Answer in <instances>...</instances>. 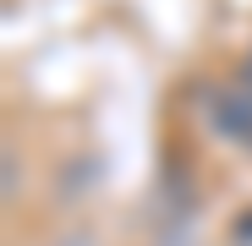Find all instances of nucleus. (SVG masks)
<instances>
[{
  "label": "nucleus",
  "instance_id": "1",
  "mask_svg": "<svg viewBox=\"0 0 252 246\" xmlns=\"http://www.w3.org/2000/svg\"><path fill=\"white\" fill-rule=\"evenodd\" d=\"M208 120H214L230 142H247V148H252V88H247V82L220 88V93H214V109H208Z\"/></svg>",
  "mask_w": 252,
  "mask_h": 246
},
{
  "label": "nucleus",
  "instance_id": "2",
  "mask_svg": "<svg viewBox=\"0 0 252 246\" xmlns=\"http://www.w3.org/2000/svg\"><path fill=\"white\" fill-rule=\"evenodd\" d=\"M50 246H99V235H94V230H66V235H55Z\"/></svg>",
  "mask_w": 252,
  "mask_h": 246
},
{
  "label": "nucleus",
  "instance_id": "3",
  "mask_svg": "<svg viewBox=\"0 0 252 246\" xmlns=\"http://www.w3.org/2000/svg\"><path fill=\"white\" fill-rule=\"evenodd\" d=\"M17 197V148H6V202Z\"/></svg>",
  "mask_w": 252,
  "mask_h": 246
},
{
  "label": "nucleus",
  "instance_id": "4",
  "mask_svg": "<svg viewBox=\"0 0 252 246\" xmlns=\"http://www.w3.org/2000/svg\"><path fill=\"white\" fill-rule=\"evenodd\" d=\"M241 82H247V88H252V60H247V71H241Z\"/></svg>",
  "mask_w": 252,
  "mask_h": 246
}]
</instances>
